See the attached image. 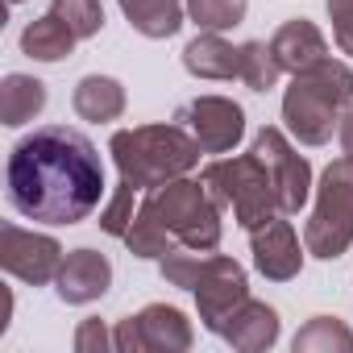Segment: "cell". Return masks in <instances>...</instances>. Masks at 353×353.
Returning <instances> with one entry per match:
<instances>
[{"instance_id": "obj_18", "label": "cell", "mask_w": 353, "mask_h": 353, "mask_svg": "<svg viewBox=\"0 0 353 353\" xmlns=\"http://www.w3.org/2000/svg\"><path fill=\"white\" fill-rule=\"evenodd\" d=\"M75 112L83 121H117L125 112V88L108 75H88L75 88Z\"/></svg>"}, {"instance_id": "obj_29", "label": "cell", "mask_w": 353, "mask_h": 353, "mask_svg": "<svg viewBox=\"0 0 353 353\" xmlns=\"http://www.w3.org/2000/svg\"><path fill=\"white\" fill-rule=\"evenodd\" d=\"M9 5H21V0H9Z\"/></svg>"}, {"instance_id": "obj_24", "label": "cell", "mask_w": 353, "mask_h": 353, "mask_svg": "<svg viewBox=\"0 0 353 353\" xmlns=\"http://www.w3.org/2000/svg\"><path fill=\"white\" fill-rule=\"evenodd\" d=\"M50 13H59V17L75 30V38H92V34H100V26H104L100 0H54Z\"/></svg>"}, {"instance_id": "obj_20", "label": "cell", "mask_w": 353, "mask_h": 353, "mask_svg": "<svg viewBox=\"0 0 353 353\" xmlns=\"http://www.w3.org/2000/svg\"><path fill=\"white\" fill-rule=\"evenodd\" d=\"M46 108V88L30 75H9L0 88V117L5 125H26Z\"/></svg>"}, {"instance_id": "obj_2", "label": "cell", "mask_w": 353, "mask_h": 353, "mask_svg": "<svg viewBox=\"0 0 353 353\" xmlns=\"http://www.w3.org/2000/svg\"><path fill=\"white\" fill-rule=\"evenodd\" d=\"M200 141L183 125H141L112 133V158L121 179L133 188H158L200 162Z\"/></svg>"}, {"instance_id": "obj_3", "label": "cell", "mask_w": 353, "mask_h": 353, "mask_svg": "<svg viewBox=\"0 0 353 353\" xmlns=\"http://www.w3.org/2000/svg\"><path fill=\"white\" fill-rule=\"evenodd\" d=\"M353 100V71L345 63H316L312 71L295 75L283 96V121L303 145H324L341 125V108Z\"/></svg>"}, {"instance_id": "obj_8", "label": "cell", "mask_w": 353, "mask_h": 353, "mask_svg": "<svg viewBox=\"0 0 353 353\" xmlns=\"http://www.w3.org/2000/svg\"><path fill=\"white\" fill-rule=\"evenodd\" d=\"M192 291H196L200 316H204V324H208L212 332H221L225 320L250 299V291H245V270H241L233 258H221V254H208V262H204V270H200V279H196Z\"/></svg>"}, {"instance_id": "obj_15", "label": "cell", "mask_w": 353, "mask_h": 353, "mask_svg": "<svg viewBox=\"0 0 353 353\" xmlns=\"http://www.w3.org/2000/svg\"><path fill=\"white\" fill-rule=\"evenodd\" d=\"M221 336L233 341L237 349H266V345H274V336H279V316H274V307L245 299V303L225 320Z\"/></svg>"}, {"instance_id": "obj_27", "label": "cell", "mask_w": 353, "mask_h": 353, "mask_svg": "<svg viewBox=\"0 0 353 353\" xmlns=\"http://www.w3.org/2000/svg\"><path fill=\"white\" fill-rule=\"evenodd\" d=\"M336 133H341V150L353 158V104L341 112V125H336Z\"/></svg>"}, {"instance_id": "obj_19", "label": "cell", "mask_w": 353, "mask_h": 353, "mask_svg": "<svg viewBox=\"0 0 353 353\" xmlns=\"http://www.w3.org/2000/svg\"><path fill=\"white\" fill-rule=\"evenodd\" d=\"M121 9H125L129 26L145 38H170L183 26L179 0H121Z\"/></svg>"}, {"instance_id": "obj_6", "label": "cell", "mask_w": 353, "mask_h": 353, "mask_svg": "<svg viewBox=\"0 0 353 353\" xmlns=\"http://www.w3.org/2000/svg\"><path fill=\"white\" fill-rule=\"evenodd\" d=\"M353 241V158H336L316 196V212L303 229V245L316 258H341Z\"/></svg>"}, {"instance_id": "obj_22", "label": "cell", "mask_w": 353, "mask_h": 353, "mask_svg": "<svg viewBox=\"0 0 353 353\" xmlns=\"http://www.w3.org/2000/svg\"><path fill=\"white\" fill-rule=\"evenodd\" d=\"M188 9H192L200 30L221 34V30H233L245 17V0H188Z\"/></svg>"}, {"instance_id": "obj_26", "label": "cell", "mask_w": 353, "mask_h": 353, "mask_svg": "<svg viewBox=\"0 0 353 353\" xmlns=\"http://www.w3.org/2000/svg\"><path fill=\"white\" fill-rule=\"evenodd\" d=\"M328 17H332L336 46L353 59V0H328Z\"/></svg>"}, {"instance_id": "obj_9", "label": "cell", "mask_w": 353, "mask_h": 353, "mask_svg": "<svg viewBox=\"0 0 353 353\" xmlns=\"http://www.w3.org/2000/svg\"><path fill=\"white\" fill-rule=\"evenodd\" d=\"M0 262L21 283H50L63 270V250L54 237H38L21 225H5L0 229Z\"/></svg>"}, {"instance_id": "obj_11", "label": "cell", "mask_w": 353, "mask_h": 353, "mask_svg": "<svg viewBox=\"0 0 353 353\" xmlns=\"http://www.w3.org/2000/svg\"><path fill=\"white\" fill-rule=\"evenodd\" d=\"M112 345L117 349H188L192 345V328H188L183 312L150 303L141 316H129L117 328Z\"/></svg>"}, {"instance_id": "obj_5", "label": "cell", "mask_w": 353, "mask_h": 353, "mask_svg": "<svg viewBox=\"0 0 353 353\" xmlns=\"http://www.w3.org/2000/svg\"><path fill=\"white\" fill-rule=\"evenodd\" d=\"M141 208L188 250H204L208 254V250L221 245V216H216V204H212L208 188H200V183L166 179V183L150 188Z\"/></svg>"}, {"instance_id": "obj_4", "label": "cell", "mask_w": 353, "mask_h": 353, "mask_svg": "<svg viewBox=\"0 0 353 353\" xmlns=\"http://www.w3.org/2000/svg\"><path fill=\"white\" fill-rule=\"evenodd\" d=\"M204 188H208V196H212L216 204H229L245 229H258V225L283 216L274 174H270V166H266L258 154L208 162V170H204Z\"/></svg>"}, {"instance_id": "obj_25", "label": "cell", "mask_w": 353, "mask_h": 353, "mask_svg": "<svg viewBox=\"0 0 353 353\" xmlns=\"http://www.w3.org/2000/svg\"><path fill=\"white\" fill-rule=\"evenodd\" d=\"M133 192H137V188L121 179L117 196L108 200V208H104V216H100V229H104V233H112V237H125V233H129V225H133Z\"/></svg>"}, {"instance_id": "obj_13", "label": "cell", "mask_w": 353, "mask_h": 353, "mask_svg": "<svg viewBox=\"0 0 353 353\" xmlns=\"http://www.w3.org/2000/svg\"><path fill=\"white\" fill-rule=\"evenodd\" d=\"M54 283H59V295H63L67 303H92V299H100V295L108 291L112 266H108V258L96 254V250H75V254L63 258V270H59Z\"/></svg>"}, {"instance_id": "obj_28", "label": "cell", "mask_w": 353, "mask_h": 353, "mask_svg": "<svg viewBox=\"0 0 353 353\" xmlns=\"http://www.w3.org/2000/svg\"><path fill=\"white\" fill-rule=\"evenodd\" d=\"M96 341H104V328H100V324L92 320V324H83V328H79L75 345H79V349H88V345H96Z\"/></svg>"}, {"instance_id": "obj_1", "label": "cell", "mask_w": 353, "mask_h": 353, "mask_svg": "<svg viewBox=\"0 0 353 353\" xmlns=\"http://www.w3.org/2000/svg\"><path fill=\"white\" fill-rule=\"evenodd\" d=\"M5 183L13 212L26 221L79 225L104 200V166L79 129L46 125L13 145Z\"/></svg>"}, {"instance_id": "obj_7", "label": "cell", "mask_w": 353, "mask_h": 353, "mask_svg": "<svg viewBox=\"0 0 353 353\" xmlns=\"http://www.w3.org/2000/svg\"><path fill=\"white\" fill-rule=\"evenodd\" d=\"M174 121L200 141L204 154H229L245 133V112L225 96H200V100L183 104Z\"/></svg>"}, {"instance_id": "obj_21", "label": "cell", "mask_w": 353, "mask_h": 353, "mask_svg": "<svg viewBox=\"0 0 353 353\" xmlns=\"http://www.w3.org/2000/svg\"><path fill=\"white\" fill-rule=\"evenodd\" d=\"M279 59H274V50L266 46V42H245L241 46V71H237V79H245L254 92H266V88H274L279 83Z\"/></svg>"}, {"instance_id": "obj_23", "label": "cell", "mask_w": 353, "mask_h": 353, "mask_svg": "<svg viewBox=\"0 0 353 353\" xmlns=\"http://www.w3.org/2000/svg\"><path fill=\"white\" fill-rule=\"evenodd\" d=\"M299 349H353V332L341 328V324L328 320V316H316V320L295 336V353H299Z\"/></svg>"}, {"instance_id": "obj_17", "label": "cell", "mask_w": 353, "mask_h": 353, "mask_svg": "<svg viewBox=\"0 0 353 353\" xmlns=\"http://www.w3.org/2000/svg\"><path fill=\"white\" fill-rule=\"evenodd\" d=\"M75 42H79L75 30H71L59 13H46V17L30 21L26 34H21V50H26L30 59H42V63H59V59H67Z\"/></svg>"}, {"instance_id": "obj_16", "label": "cell", "mask_w": 353, "mask_h": 353, "mask_svg": "<svg viewBox=\"0 0 353 353\" xmlns=\"http://www.w3.org/2000/svg\"><path fill=\"white\" fill-rule=\"evenodd\" d=\"M183 63L200 79H233L241 71V50H233L221 34H204L183 50Z\"/></svg>"}, {"instance_id": "obj_12", "label": "cell", "mask_w": 353, "mask_h": 353, "mask_svg": "<svg viewBox=\"0 0 353 353\" xmlns=\"http://www.w3.org/2000/svg\"><path fill=\"white\" fill-rule=\"evenodd\" d=\"M250 233H254V262H258V270L266 279H295L299 274L303 254H299L295 229L287 221L274 216V221H266V225H258Z\"/></svg>"}, {"instance_id": "obj_10", "label": "cell", "mask_w": 353, "mask_h": 353, "mask_svg": "<svg viewBox=\"0 0 353 353\" xmlns=\"http://www.w3.org/2000/svg\"><path fill=\"white\" fill-rule=\"evenodd\" d=\"M254 154H258V158L270 166V174H274L283 216L299 212V208L307 204V192H312V166H307V158H299V154L283 141L279 129H262V133L254 137Z\"/></svg>"}, {"instance_id": "obj_14", "label": "cell", "mask_w": 353, "mask_h": 353, "mask_svg": "<svg viewBox=\"0 0 353 353\" xmlns=\"http://www.w3.org/2000/svg\"><path fill=\"white\" fill-rule=\"evenodd\" d=\"M270 50H274L279 67L291 71V75H303V71H312L316 63L328 59V42H324V34L312 21H287L270 38Z\"/></svg>"}]
</instances>
